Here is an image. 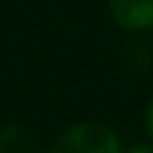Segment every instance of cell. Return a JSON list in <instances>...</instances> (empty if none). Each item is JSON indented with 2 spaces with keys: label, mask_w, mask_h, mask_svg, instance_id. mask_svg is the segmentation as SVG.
<instances>
[{
  "label": "cell",
  "mask_w": 153,
  "mask_h": 153,
  "mask_svg": "<svg viewBox=\"0 0 153 153\" xmlns=\"http://www.w3.org/2000/svg\"><path fill=\"white\" fill-rule=\"evenodd\" d=\"M51 153H121V143L110 126L100 121H81L56 137Z\"/></svg>",
  "instance_id": "6da1fadb"
},
{
  "label": "cell",
  "mask_w": 153,
  "mask_h": 153,
  "mask_svg": "<svg viewBox=\"0 0 153 153\" xmlns=\"http://www.w3.org/2000/svg\"><path fill=\"white\" fill-rule=\"evenodd\" d=\"M108 11L126 32L140 35L153 30V0H108Z\"/></svg>",
  "instance_id": "7a4b0ae2"
},
{
  "label": "cell",
  "mask_w": 153,
  "mask_h": 153,
  "mask_svg": "<svg viewBox=\"0 0 153 153\" xmlns=\"http://www.w3.org/2000/svg\"><path fill=\"white\" fill-rule=\"evenodd\" d=\"M0 153H43V148L27 126L8 124L0 129Z\"/></svg>",
  "instance_id": "3957f363"
},
{
  "label": "cell",
  "mask_w": 153,
  "mask_h": 153,
  "mask_svg": "<svg viewBox=\"0 0 153 153\" xmlns=\"http://www.w3.org/2000/svg\"><path fill=\"white\" fill-rule=\"evenodd\" d=\"M145 126H148V134L153 137V94L148 100V110H145Z\"/></svg>",
  "instance_id": "277c9868"
},
{
  "label": "cell",
  "mask_w": 153,
  "mask_h": 153,
  "mask_svg": "<svg viewBox=\"0 0 153 153\" xmlns=\"http://www.w3.org/2000/svg\"><path fill=\"white\" fill-rule=\"evenodd\" d=\"M126 153H153V145H134V148H129Z\"/></svg>",
  "instance_id": "5b68a950"
}]
</instances>
